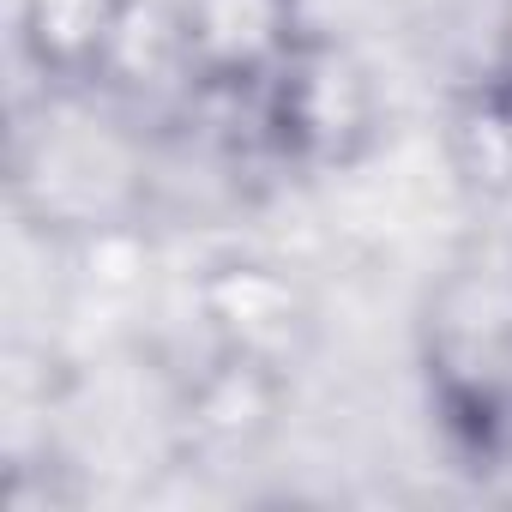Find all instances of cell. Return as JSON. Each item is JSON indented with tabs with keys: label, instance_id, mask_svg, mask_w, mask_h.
<instances>
[{
	"label": "cell",
	"instance_id": "4",
	"mask_svg": "<svg viewBox=\"0 0 512 512\" xmlns=\"http://www.w3.org/2000/svg\"><path fill=\"white\" fill-rule=\"evenodd\" d=\"M506 278H512V260H506Z\"/></svg>",
	"mask_w": 512,
	"mask_h": 512
},
{
	"label": "cell",
	"instance_id": "1",
	"mask_svg": "<svg viewBox=\"0 0 512 512\" xmlns=\"http://www.w3.org/2000/svg\"><path fill=\"white\" fill-rule=\"evenodd\" d=\"M253 121H260V139L314 175L350 169L368 157V145L380 139V85L362 67L356 49H344L326 31H308L278 73L247 97Z\"/></svg>",
	"mask_w": 512,
	"mask_h": 512
},
{
	"label": "cell",
	"instance_id": "2",
	"mask_svg": "<svg viewBox=\"0 0 512 512\" xmlns=\"http://www.w3.org/2000/svg\"><path fill=\"white\" fill-rule=\"evenodd\" d=\"M302 0H175L169 7V49L187 85L211 97H253L278 61L308 37Z\"/></svg>",
	"mask_w": 512,
	"mask_h": 512
},
{
	"label": "cell",
	"instance_id": "3",
	"mask_svg": "<svg viewBox=\"0 0 512 512\" xmlns=\"http://www.w3.org/2000/svg\"><path fill=\"white\" fill-rule=\"evenodd\" d=\"M133 0H19L13 37L43 91H103L127 55Z\"/></svg>",
	"mask_w": 512,
	"mask_h": 512
}]
</instances>
